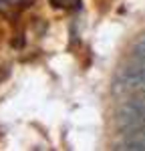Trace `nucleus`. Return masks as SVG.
I'll list each match as a JSON object with an SVG mask.
<instances>
[{"instance_id": "f257e3e1", "label": "nucleus", "mask_w": 145, "mask_h": 151, "mask_svg": "<svg viewBox=\"0 0 145 151\" xmlns=\"http://www.w3.org/2000/svg\"><path fill=\"white\" fill-rule=\"evenodd\" d=\"M115 93L127 95V97L145 93V65L143 63H135L133 67L121 70L117 81H115Z\"/></svg>"}, {"instance_id": "f03ea898", "label": "nucleus", "mask_w": 145, "mask_h": 151, "mask_svg": "<svg viewBox=\"0 0 145 151\" xmlns=\"http://www.w3.org/2000/svg\"><path fill=\"white\" fill-rule=\"evenodd\" d=\"M117 127L123 133H131V131L145 129V113L133 103L131 99H127L119 107V111H117Z\"/></svg>"}, {"instance_id": "7ed1b4c3", "label": "nucleus", "mask_w": 145, "mask_h": 151, "mask_svg": "<svg viewBox=\"0 0 145 151\" xmlns=\"http://www.w3.org/2000/svg\"><path fill=\"white\" fill-rule=\"evenodd\" d=\"M115 149H125V151H145V129L131 131L127 137L121 141Z\"/></svg>"}, {"instance_id": "20e7f679", "label": "nucleus", "mask_w": 145, "mask_h": 151, "mask_svg": "<svg viewBox=\"0 0 145 151\" xmlns=\"http://www.w3.org/2000/svg\"><path fill=\"white\" fill-rule=\"evenodd\" d=\"M131 57L135 63H143L145 65V35H141L135 40V45L131 48Z\"/></svg>"}, {"instance_id": "39448f33", "label": "nucleus", "mask_w": 145, "mask_h": 151, "mask_svg": "<svg viewBox=\"0 0 145 151\" xmlns=\"http://www.w3.org/2000/svg\"><path fill=\"white\" fill-rule=\"evenodd\" d=\"M129 99H131L133 103H135V105H137V107H139V109H141V111L145 113V93H141V95H133V97H129Z\"/></svg>"}]
</instances>
